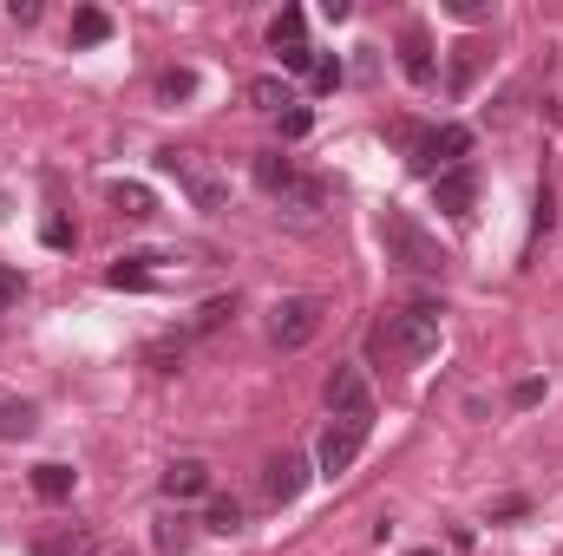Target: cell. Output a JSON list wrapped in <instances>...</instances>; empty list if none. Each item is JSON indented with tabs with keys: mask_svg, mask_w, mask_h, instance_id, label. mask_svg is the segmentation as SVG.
<instances>
[{
	"mask_svg": "<svg viewBox=\"0 0 563 556\" xmlns=\"http://www.w3.org/2000/svg\"><path fill=\"white\" fill-rule=\"evenodd\" d=\"M66 40H73V46H106V40H112V13H106V7H79L73 26H66Z\"/></svg>",
	"mask_w": 563,
	"mask_h": 556,
	"instance_id": "17",
	"label": "cell"
},
{
	"mask_svg": "<svg viewBox=\"0 0 563 556\" xmlns=\"http://www.w3.org/2000/svg\"><path fill=\"white\" fill-rule=\"evenodd\" d=\"M314 59H321L314 46H295V53H282V73H314Z\"/></svg>",
	"mask_w": 563,
	"mask_h": 556,
	"instance_id": "30",
	"label": "cell"
},
{
	"mask_svg": "<svg viewBox=\"0 0 563 556\" xmlns=\"http://www.w3.org/2000/svg\"><path fill=\"white\" fill-rule=\"evenodd\" d=\"M445 13H452V20H485L492 7H485V0H445Z\"/></svg>",
	"mask_w": 563,
	"mask_h": 556,
	"instance_id": "32",
	"label": "cell"
},
{
	"mask_svg": "<svg viewBox=\"0 0 563 556\" xmlns=\"http://www.w3.org/2000/svg\"><path fill=\"white\" fill-rule=\"evenodd\" d=\"M7 13H13V26H33V20H40V0H13Z\"/></svg>",
	"mask_w": 563,
	"mask_h": 556,
	"instance_id": "34",
	"label": "cell"
},
{
	"mask_svg": "<svg viewBox=\"0 0 563 556\" xmlns=\"http://www.w3.org/2000/svg\"><path fill=\"white\" fill-rule=\"evenodd\" d=\"M400 138H407V164H413V177H445V170H459L465 157H472V132L465 125H432V132H413V125H400Z\"/></svg>",
	"mask_w": 563,
	"mask_h": 556,
	"instance_id": "3",
	"label": "cell"
},
{
	"mask_svg": "<svg viewBox=\"0 0 563 556\" xmlns=\"http://www.w3.org/2000/svg\"><path fill=\"white\" fill-rule=\"evenodd\" d=\"M301 26H308V13H301V7H282L276 20H269V46H276V53H295V46H308V40H301Z\"/></svg>",
	"mask_w": 563,
	"mask_h": 556,
	"instance_id": "23",
	"label": "cell"
},
{
	"mask_svg": "<svg viewBox=\"0 0 563 556\" xmlns=\"http://www.w3.org/2000/svg\"><path fill=\"white\" fill-rule=\"evenodd\" d=\"M46 243H53V249H73V223L53 216V223H46Z\"/></svg>",
	"mask_w": 563,
	"mask_h": 556,
	"instance_id": "35",
	"label": "cell"
},
{
	"mask_svg": "<svg viewBox=\"0 0 563 556\" xmlns=\"http://www.w3.org/2000/svg\"><path fill=\"white\" fill-rule=\"evenodd\" d=\"M538 400H544V380H518L511 387V407H538Z\"/></svg>",
	"mask_w": 563,
	"mask_h": 556,
	"instance_id": "33",
	"label": "cell"
},
{
	"mask_svg": "<svg viewBox=\"0 0 563 556\" xmlns=\"http://www.w3.org/2000/svg\"><path fill=\"white\" fill-rule=\"evenodd\" d=\"M361 445H367V432H361V425H328V432H321V445H314V471H321V478H347V471H354V458H361Z\"/></svg>",
	"mask_w": 563,
	"mask_h": 556,
	"instance_id": "7",
	"label": "cell"
},
{
	"mask_svg": "<svg viewBox=\"0 0 563 556\" xmlns=\"http://www.w3.org/2000/svg\"><path fill=\"white\" fill-rule=\"evenodd\" d=\"M432 203L445 210V216H472V203H478V177H472V164H459V170H445V177H432Z\"/></svg>",
	"mask_w": 563,
	"mask_h": 556,
	"instance_id": "9",
	"label": "cell"
},
{
	"mask_svg": "<svg viewBox=\"0 0 563 556\" xmlns=\"http://www.w3.org/2000/svg\"><path fill=\"white\" fill-rule=\"evenodd\" d=\"M321 321H328V301L321 294H282L276 308H269V341H276L282 354H301L321 334Z\"/></svg>",
	"mask_w": 563,
	"mask_h": 556,
	"instance_id": "4",
	"label": "cell"
},
{
	"mask_svg": "<svg viewBox=\"0 0 563 556\" xmlns=\"http://www.w3.org/2000/svg\"><path fill=\"white\" fill-rule=\"evenodd\" d=\"M230 314H236V294H217V301H203V308H197V314H190V321L177 327V341H197V334H217V327H223Z\"/></svg>",
	"mask_w": 563,
	"mask_h": 556,
	"instance_id": "18",
	"label": "cell"
},
{
	"mask_svg": "<svg viewBox=\"0 0 563 556\" xmlns=\"http://www.w3.org/2000/svg\"><path fill=\"white\" fill-rule=\"evenodd\" d=\"M190 92H197V73H190V66L157 73V99H164V105H177V99H190Z\"/></svg>",
	"mask_w": 563,
	"mask_h": 556,
	"instance_id": "26",
	"label": "cell"
},
{
	"mask_svg": "<svg viewBox=\"0 0 563 556\" xmlns=\"http://www.w3.org/2000/svg\"><path fill=\"white\" fill-rule=\"evenodd\" d=\"M151 544H157V556H190V544H197V518L164 511V518L151 524Z\"/></svg>",
	"mask_w": 563,
	"mask_h": 556,
	"instance_id": "14",
	"label": "cell"
},
{
	"mask_svg": "<svg viewBox=\"0 0 563 556\" xmlns=\"http://www.w3.org/2000/svg\"><path fill=\"white\" fill-rule=\"evenodd\" d=\"M250 170H256V184H263L269 197H288V190L301 184V170H295V157H282V151H256V164H250Z\"/></svg>",
	"mask_w": 563,
	"mask_h": 556,
	"instance_id": "16",
	"label": "cell"
},
{
	"mask_svg": "<svg viewBox=\"0 0 563 556\" xmlns=\"http://www.w3.org/2000/svg\"><path fill=\"white\" fill-rule=\"evenodd\" d=\"M308 132H314V112L308 105H288L282 112V138H308Z\"/></svg>",
	"mask_w": 563,
	"mask_h": 556,
	"instance_id": "29",
	"label": "cell"
},
{
	"mask_svg": "<svg viewBox=\"0 0 563 556\" xmlns=\"http://www.w3.org/2000/svg\"><path fill=\"white\" fill-rule=\"evenodd\" d=\"M478 66H485V46H478V40H459V46H452V92H465V86L478 79Z\"/></svg>",
	"mask_w": 563,
	"mask_h": 556,
	"instance_id": "24",
	"label": "cell"
},
{
	"mask_svg": "<svg viewBox=\"0 0 563 556\" xmlns=\"http://www.w3.org/2000/svg\"><path fill=\"white\" fill-rule=\"evenodd\" d=\"M33 556H92V531L86 524H46V531H33Z\"/></svg>",
	"mask_w": 563,
	"mask_h": 556,
	"instance_id": "12",
	"label": "cell"
},
{
	"mask_svg": "<svg viewBox=\"0 0 563 556\" xmlns=\"http://www.w3.org/2000/svg\"><path fill=\"white\" fill-rule=\"evenodd\" d=\"M106 203L119 216H132V223L157 216V197H151V184H139V177H106Z\"/></svg>",
	"mask_w": 563,
	"mask_h": 556,
	"instance_id": "11",
	"label": "cell"
},
{
	"mask_svg": "<svg viewBox=\"0 0 563 556\" xmlns=\"http://www.w3.org/2000/svg\"><path fill=\"white\" fill-rule=\"evenodd\" d=\"M525 511H531L525 498H505V504H492V524H505V518H525Z\"/></svg>",
	"mask_w": 563,
	"mask_h": 556,
	"instance_id": "36",
	"label": "cell"
},
{
	"mask_svg": "<svg viewBox=\"0 0 563 556\" xmlns=\"http://www.w3.org/2000/svg\"><path fill=\"white\" fill-rule=\"evenodd\" d=\"M439 327H445V308L420 301V308H400V314L387 321L380 341H387L400 360H426V354H439Z\"/></svg>",
	"mask_w": 563,
	"mask_h": 556,
	"instance_id": "5",
	"label": "cell"
},
{
	"mask_svg": "<svg viewBox=\"0 0 563 556\" xmlns=\"http://www.w3.org/2000/svg\"><path fill=\"white\" fill-rule=\"evenodd\" d=\"M119 556H125V551H119Z\"/></svg>",
	"mask_w": 563,
	"mask_h": 556,
	"instance_id": "38",
	"label": "cell"
},
{
	"mask_svg": "<svg viewBox=\"0 0 563 556\" xmlns=\"http://www.w3.org/2000/svg\"><path fill=\"white\" fill-rule=\"evenodd\" d=\"M263 491H269L276 504H295V498L308 491V458H295V452L269 458V471H263Z\"/></svg>",
	"mask_w": 563,
	"mask_h": 556,
	"instance_id": "10",
	"label": "cell"
},
{
	"mask_svg": "<svg viewBox=\"0 0 563 556\" xmlns=\"http://www.w3.org/2000/svg\"><path fill=\"white\" fill-rule=\"evenodd\" d=\"M157 170L164 177H177V190L190 197V210H203V216H217V210H230V177L203 157V151H184V144H170V151H157Z\"/></svg>",
	"mask_w": 563,
	"mask_h": 556,
	"instance_id": "2",
	"label": "cell"
},
{
	"mask_svg": "<svg viewBox=\"0 0 563 556\" xmlns=\"http://www.w3.org/2000/svg\"><path fill=\"white\" fill-rule=\"evenodd\" d=\"M328 413L341 419V425H374V387H367V374L361 367H334L328 374Z\"/></svg>",
	"mask_w": 563,
	"mask_h": 556,
	"instance_id": "6",
	"label": "cell"
},
{
	"mask_svg": "<svg viewBox=\"0 0 563 556\" xmlns=\"http://www.w3.org/2000/svg\"><path fill=\"white\" fill-rule=\"evenodd\" d=\"M203 531H217V537H236V531H243V504H236V498H217V504L203 511Z\"/></svg>",
	"mask_w": 563,
	"mask_h": 556,
	"instance_id": "25",
	"label": "cell"
},
{
	"mask_svg": "<svg viewBox=\"0 0 563 556\" xmlns=\"http://www.w3.org/2000/svg\"><path fill=\"white\" fill-rule=\"evenodd\" d=\"M282 210H295V216H321V210H328V184H321V177H301V184L282 197Z\"/></svg>",
	"mask_w": 563,
	"mask_h": 556,
	"instance_id": "22",
	"label": "cell"
},
{
	"mask_svg": "<svg viewBox=\"0 0 563 556\" xmlns=\"http://www.w3.org/2000/svg\"><path fill=\"white\" fill-rule=\"evenodd\" d=\"M400 73H407L413 86H432V79H439V59H432V33H426L420 20H407V26H400Z\"/></svg>",
	"mask_w": 563,
	"mask_h": 556,
	"instance_id": "8",
	"label": "cell"
},
{
	"mask_svg": "<svg viewBox=\"0 0 563 556\" xmlns=\"http://www.w3.org/2000/svg\"><path fill=\"white\" fill-rule=\"evenodd\" d=\"M13 301H20V269H7V263H0V314H7Z\"/></svg>",
	"mask_w": 563,
	"mask_h": 556,
	"instance_id": "31",
	"label": "cell"
},
{
	"mask_svg": "<svg viewBox=\"0 0 563 556\" xmlns=\"http://www.w3.org/2000/svg\"><path fill=\"white\" fill-rule=\"evenodd\" d=\"M243 99H250L256 112H282V105H295V99H288V79H276V73L250 79V86H243Z\"/></svg>",
	"mask_w": 563,
	"mask_h": 556,
	"instance_id": "21",
	"label": "cell"
},
{
	"mask_svg": "<svg viewBox=\"0 0 563 556\" xmlns=\"http://www.w3.org/2000/svg\"><path fill=\"white\" fill-rule=\"evenodd\" d=\"M551 223H558V190H551V184H538V216H531V243H538V236H544Z\"/></svg>",
	"mask_w": 563,
	"mask_h": 556,
	"instance_id": "28",
	"label": "cell"
},
{
	"mask_svg": "<svg viewBox=\"0 0 563 556\" xmlns=\"http://www.w3.org/2000/svg\"><path fill=\"white\" fill-rule=\"evenodd\" d=\"M33 432H40V407L0 393V438H33Z\"/></svg>",
	"mask_w": 563,
	"mask_h": 556,
	"instance_id": "19",
	"label": "cell"
},
{
	"mask_svg": "<svg viewBox=\"0 0 563 556\" xmlns=\"http://www.w3.org/2000/svg\"><path fill=\"white\" fill-rule=\"evenodd\" d=\"M151 263H164L157 249H139V256H119L112 269H106V288H132V294H144V288H157V269Z\"/></svg>",
	"mask_w": 563,
	"mask_h": 556,
	"instance_id": "13",
	"label": "cell"
},
{
	"mask_svg": "<svg viewBox=\"0 0 563 556\" xmlns=\"http://www.w3.org/2000/svg\"><path fill=\"white\" fill-rule=\"evenodd\" d=\"M203 491H210V465H203V458H177V465L164 471V498H170V504L203 498Z\"/></svg>",
	"mask_w": 563,
	"mask_h": 556,
	"instance_id": "15",
	"label": "cell"
},
{
	"mask_svg": "<svg viewBox=\"0 0 563 556\" xmlns=\"http://www.w3.org/2000/svg\"><path fill=\"white\" fill-rule=\"evenodd\" d=\"M73 485H79V471H73V465H33V491H40L46 504L73 498Z\"/></svg>",
	"mask_w": 563,
	"mask_h": 556,
	"instance_id": "20",
	"label": "cell"
},
{
	"mask_svg": "<svg viewBox=\"0 0 563 556\" xmlns=\"http://www.w3.org/2000/svg\"><path fill=\"white\" fill-rule=\"evenodd\" d=\"M380 249H387V263L400 269V276H445V249H439V236L426 230L420 216H407V210H387L380 216Z\"/></svg>",
	"mask_w": 563,
	"mask_h": 556,
	"instance_id": "1",
	"label": "cell"
},
{
	"mask_svg": "<svg viewBox=\"0 0 563 556\" xmlns=\"http://www.w3.org/2000/svg\"><path fill=\"white\" fill-rule=\"evenodd\" d=\"M407 556H439V551H432V544H420V551H407Z\"/></svg>",
	"mask_w": 563,
	"mask_h": 556,
	"instance_id": "37",
	"label": "cell"
},
{
	"mask_svg": "<svg viewBox=\"0 0 563 556\" xmlns=\"http://www.w3.org/2000/svg\"><path fill=\"white\" fill-rule=\"evenodd\" d=\"M341 79H347V66H341L334 53H321V59H314V73H308V86H314V92H334Z\"/></svg>",
	"mask_w": 563,
	"mask_h": 556,
	"instance_id": "27",
	"label": "cell"
}]
</instances>
